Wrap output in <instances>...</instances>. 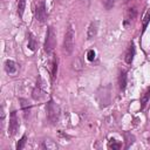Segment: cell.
<instances>
[{"mask_svg": "<svg viewBox=\"0 0 150 150\" xmlns=\"http://www.w3.org/2000/svg\"><path fill=\"white\" fill-rule=\"evenodd\" d=\"M46 111H47V118H48V121H49L52 124L57 123V121H59V118H60V112H61V110H60L59 104H57L55 101L49 100V101L47 102Z\"/></svg>", "mask_w": 150, "mask_h": 150, "instance_id": "1", "label": "cell"}, {"mask_svg": "<svg viewBox=\"0 0 150 150\" xmlns=\"http://www.w3.org/2000/svg\"><path fill=\"white\" fill-rule=\"evenodd\" d=\"M56 46V32L53 26H49L46 33V40H45V52L50 54Z\"/></svg>", "mask_w": 150, "mask_h": 150, "instance_id": "2", "label": "cell"}, {"mask_svg": "<svg viewBox=\"0 0 150 150\" xmlns=\"http://www.w3.org/2000/svg\"><path fill=\"white\" fill-rule=\"evenodd\" d=\"M74 39H75L74 28L71 25H68L64 33V39H63V50L68 54H70L74 49Z\"/></svg>", "mask_w": 150, "mask_h": 150, "instance_id": "3", "label": "cell"}, {"mask_svg": "<svg viewBox=\"0 0 150 150\" xmlns=\"http://www.w3.org/2000/svg\"><path fill=\"white\" fill-rule=\"evenodd\" d=\"M20 127V122H19V117L15 110H13L9 115V123H8V135L9 136H14Z\"/></svg>", "mask_w": 150, "mask_h": 150, "instance_id": "4", "label": "cell"}, {"mask_svg": "<svg viewBox=\"0 0 150 150\" xmlns=\"http://www.w3.org/2000/svg\"><path fill=\"white\" fill-rule=\"evenodd\" d=\"M35 15H36V20L40 22H45L47 19V8H46V2L41 1L36 5L35 8Z\"/></svg>", "mask_w": 150, "mask_h": 150, "instance_id": "5", "label": "cell"}, {"mask_svg": "<svg viewBox=\"0 0 150 150\" xmlns=\"http://www.w3.org/2000/svg\"><path fill=\"white\" fill-rule=\"evenodd\" d=\"M97 30H98V21L95 20V21H91L89 27H88V30H87V39L88 40H91L96 36L97 34Z\"/></svg>", "mask_w": 150, "mask_h": 150, "instance_id": "6", "label": "cell"}, {"mask_svg": "<svg viewBox=\"0 0 150 150\" xmlns=\"http://www.w3.org/2000/svg\"><path fill=\"white\" fill-rule=\"evenodd\" d=\"M18 69H19V64L15 61H13V60H6V62H5V70L8 74L14 75V74H16Z\"/></svg>", "mask_w": 150, "mask_h": 150, "instance_id": "7", "label": "cell"}, {"mask_svg": "<svg viewBox=\"0 0 150 150\" xmlns=\"http://www.w3.org/2000/svg\"><path fill=\"white\" fill-rule=\"evenodd\" d=\"M135 53H136L135 45L131 42V43H130V46L128 47V49H127V52H125V56H124V60H125V62H127L128 64H130V63L132 62L134 56H135Z\"/></svg>", "mask_w": 150, "mask_h": 150, "instance_id": "8", "label": "cell"}, {"mask_svg": "<svg viewBox=\"0 0 150 150\" xmlns=\"http://www.w3.org/2000/svg\"><path fill=\"white\" fill-rule=\"evenodd\" d=\"M32 96H33L34 100H41V98L45 96V91H43V89L41 88V84H40V83L36 82V86H35V88H34L33 91H32Z\"/></svg>", "mask_w": 150, "mask_h": 150, "instance_id": "9", "label": "cell"}, {"mask_svg": "<svg viewBox=\"0 0 150 150\" xmlns=\"http://www.w3.org/2000/svg\"><path fill=\"white\" fill-rule=\"evenodd\" d=\"M118 87L121 90H124L127 87V71L125 70H121L120 75H118Z\"/></svg>", "mask_w": 150, "mask_h": 150, "instance_id": "10", "label": "cell"}, {"mask_svg": "<svg viewBox=\"0 0 150 150\" xmlns=\"http://www.w3.org/2000/svg\"><path fill=\"white\" fill-rule=\"evenodd\" d=\"M136 14H137V11H136L135 7L128 8V9H127V13H125V20H124V23L127 25L128 22H131V21L135 19Z\"/></svg>", "mask_w": 150, "mask_h": 150, "instance_id": "11", "label": "cell"}, {"mask_svg": "<svg viewBox=\"0 0 150 150\" xmlns=\"http://www.w3.org/2000/svg\"><path fill=\"white\" fill-rule=\"evenodd\" d=\"M19 102H20V105H21V109H22L25 116L27 117L29 115V112H30V104H29V102L26 98H19Z\"/></svg>", "mask_w": 150, "mask_h": 150, "instance_id": "12", "label": "cell"}, {"mask_svg": "<svg viewBox=\"0 0 150 150\" xmlns=\"http://www.w3.org/2000/svg\"><path fill=\"white\" fill-rule=\"evenodd\" d=\"M149 98H150V87H148V88L143 91V94H142V96H141V109H144V107L146 105Z\"/></svg>", "mask_w": 150, "mask_h": 150, "instance_id": "13", "label": "cell"}, {"mask_svg": "<svg viewBox=\"0 0 150 150\" xmlns=\"http://www.w3.org/2000/svg\"><path fill=\"white\" fill-rule=\"evenodd\" d=\"M16 7H18V14L20 18L23 16L25 7H26V0H16Z\"/></svg>", "mask_w": 150, "mask_h": 150, "instance_id": "14", "label": "cell"}, {"mask_svg": "<svg viewBox=\"0 0 150 150\" xmlns=\"http://www.w3.org/2000/svg\"><path fill=\"white\" fill-rule=\"evenodd\" d=\"M28 36H29L28 38V47H29V49L35 50V48L38 47V42H36V40L32 33H28Z\"/></svg>", "mask_w": 150, "mask_h": 150, "instance_id": "15", "label": "cell"}, {"mask_svg": "<svg viewBox=\"0 0 150 150\" xmlns=\"http://www.w3.org/2000/svg\"><path fill=\"white\" fill-rule=\"evenodd\" d=\"M43 149H57V145L52 141V139H46V141H43V143H42V145H41Z\"/></svg>", "mask_w": 150, "mask_h": 150, "instance_id": "16", "label": "cell"}, {"mask_svg": "<svg viewBox=\"0 0 150 150\" xmlns=\"http://www.w3.org/2000/svg\"><path fill=\"white\" fill-rule=\"evenodd\" d=\"M121 143L120 142H117L116 139H110L109 141V143H108V148L109 149H112V150H118V149H121Z\"/></svg>", "mask_w": 150, "mask_h": 150, "instance_id": "17", "label": "cell"}, {"mask_svg": "<svg viewBox=\"0 0 150 150\" xmlns=\"http://www.w3.org/2000/svg\"><path fill=\"white\" fill-rule=\"evenodd\" d=\"M56 73H57V59L54 57L53 59V62H52V79L53 80H55Z\"/></svg>", "mask_w": 150, "mask_h": 150, "instance_id": "18", "label": "cell"}, {"mask_svg": "<svg viewBox=\"0 0 150 150\" xmlns=\"http://www.w3.org/2000/svg\"><path fill=\"white\" fill-rule=\"evenodd\" d=\"M149 21H150V9L146 11V13H145L144 16H143V20H142V27H143V30H145V28L148 27Z\"/></svg>", "mask_w": 150, "mask_h": 150, "instance_id": "19", "label": "cell"}, {"mask_svg": "<svg viewBox=\"0 0 150 150\" xmlns=\"http://www.w3.org/2000/svg\"><path fill=\"white\" fill-rule=\"evenodd\" d=\"M26 139H27V136L26 135H23L22 137H21V139L18 142V144H16V150H21L23 146H25V144H26Z\"/></svg>", "mask_w": 150, "mask_h": 150, "instance_id": "20", "label": "cell"}, {"mask_svg": "<svg viewBox=\"0 0 150 150\" xmlns=\"http://www.w3.org/2000/svg\"><path fill=\"white\" fill-rule=\"evenodd\" d=\"M124 136L127 137V142H128V144H127V146H125V148H129V146H130V144H132V142H134V136H132L131 134H129V132H125V134H124Z\"/></svg>", "mask_w": 150, "mask_h": 150, "instance_id": "21", "label": "cell"}, {"mask_svg": "<svg viewBox=\"0 0 150 150\" xmlns=\"http://www.w3.org/2000/svg\"><path fill=\"white\" fill-rule=\"evenodd\" d=\"M103 4H104V6H105L107 9H110L111 7H114L115 0H103Z\"/></svg>", "mask_w": 150, "mask_h": 150, "instance_id": "22", "label": "cell"}, {"mask_svg": "<svg viewBox=\"0 0 150 150\" xmlns=\"http://www.w3.org/2000/svg\"><path fill=\"white\" fill-rule=\"evenodd\" d=\"M87 55H88V60H89V61H93V60L95 59V52H94V50H89Z\"/></svg>", "mask_w": 150, "mask_h": 150, "instance_id": "23", "label": "cell"}, {"mask_svg": "<svg viewBox=\"0 0 150 150\" xmlns=\"http://www.w3.org/2000/svg\"><path fill=\"white\" fill-rule=\"evenodd\" d=\"M148 142H149V143H150V136H149V139H148Z\"/></svg>", "mask_w": 150, "mask_h": 150, "instance_id": "24", "label": "cell"}]
</instances>
